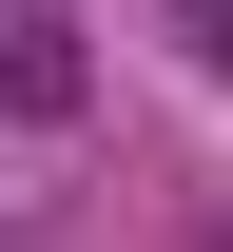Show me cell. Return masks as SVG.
<instances>
[{
  "label": "cell",
  "mask_w": 233,
  "mask_h": 252,
  "mask_svg": "<svg viewBox=\"0 0 233 252\" xmlns=\"http://www.w3.org/2000/svg\"><path fill=\"white\" fill-rule=\"evenodd\" d=\"M0 136H78V20L0 0Z\"/></svg>",
  "instance_id": "6da1fadb"
},
{
  "label": "cell",
  "mask_w": 233,
  "mask_h": 252,
  "mask_svg": "<svg viewBox=\"0 0 233 252\" xmlns=\"http://www.w3.org/2000/svg\"><path fill=\"white\" fill-rule=\"evenodd\" d=\"M175 20H195V59H214V78H233V0H175Z\"/></svg>",
  "instance_id": "7a4b0ae2"
}]
</instances>
